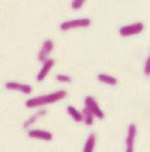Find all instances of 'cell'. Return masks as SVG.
Wrapping results in <instances>:
<instances>
[{
	"label": "cell",
	"mask_w": 150,
	"mask_h": 152,
	"mask_svg": "<svg viewBox=\"0 0 150 152\" xmlns=\"http://www.w3.org/2000/svg\"><path fill=\"white\" fill-rule=\"evenodd\" d=\"M67 96V92L66 90H57L55 93H51V94H45V96H39V97H33L30 99L26 101V107L27 108H34V107H43V106H47V104H52L57 101H61L64 99L65 97Z\"/></svg>",
	"instance_id": "1"
},
{
	"label": "cell",
	"mask_w": 150,
	"mask_h": 152,
	"mask_svg": "<svg viewBox=\"0 0 150 152\" xmlns=\"http://www.w3.org/2000/svg\"><path fill=\"white\" fill-rule=\"evenodd\" d=\"M84 108H87L92 115L100 120H102L103 117H105V113H103V111L100 108L97 101H96L92 96H88V97L84 98Z\"/></svg>",
	"instance_id": "2"
},
{
	"label": "cell",
	"mask_w": 150,
	"mask_h": 152,
	"mask_svg": "<svg viewBox=\"0 0 150 152\" xmlns=\"http://www.w3.org/2000/svg\"><path fill=\"white\" fill-rule=\"evenodd\" d=\"M91 26V20L89 18H78V20H71L61 23L60 28L62 31H69L72 28H79V27H88Z\"/></svg>",
	"instance_id": "3"
},
{
	"label": "cell",
	"mask_w": 150,
	"mask_h": 152,
	"mask_svg": "<svg viewBox=\"0 0 150 152\" xmlns=\"http://www.w3.org/2000/svg\"><path fill=\"white\" fill-rule=\"evenodd\" d=\"M144 31V23L142 22H136L132 25H126L122 26L119 28V34L122 36H133V35H138Z\"/></svg>",
	"instance_id": "4"
},
{
	"label": "cell",
	"mask_w": 150,
	"mask_h": 152,
	"mask_svg": "<svg viewBox=\"0 0 150 152\" xmlns=\"http://www.w3.org/2000/svg\"><path fill=\"white\" fill-rule=\"evenodd\" d=\"M137 134V128L134 124H129L127 128V138H126V152H134V139Z\"/></svg>",
	"instance_id": "5"
},
{
	"label": "cell",
	"mask_w": 150,
	"mask_h": 152,
	"mask_svg": "<svg viewBox=\"0 0 150 152\" xmlns=\"http://www.w3.org/2000/svg\"><path fill=\"white\" fill-rule=\"evenodd\" d=\"M53 47H55V44H53V41L51 39L45 40L43 43V45H41V48L39 50V54H38V59H39L41 63H44L45 61L48 59V56L51 54V52L53 50Z\"/></svg>",
	"instance_id": "6"
},
{
	"label": "cell",
	"mask_w": 150,
	"mask_h": 152,
	"mask_svg": "<svg viewBox=\"0 0 150 152\" xmlns=\"http://www.w3.org/2000/svg\"><path fill=\"white\" fill-rule=\"evenodd\" d=\"M27 135L30 138H34V139H40V140H49L53 139V134L51 132H47V130H41V129H33V130H29Z\"/></svg>",
	"instance_id": "7"
},
{
	"label": "cell",
	"mask_w": 150,
	"mask_h": 152,
	"mask_svg": "<svg viewBox=\"0 0 150 152\" xmlns=\"http://www.w3.org/2000/svg\"><path fill=\"white\" fill-rule=\"evenodd\" d=\"M5 89L17 90V92H21L24 94H30L33 92V88L29 84H21V83H17V81H8L5 84Z\"/></svg>",
	"instance_id": "8"
},
{
	"label": "cell",
	"mask_w": 150,
	"mask_h": 152,
	"mask_svg": "<svg viewBox=\"0 0 150 152\" xmlns=\"http://www.w3.org/2000/svg\"><path fill=\"white\" fill-rule=\"evenodd\" d=\"M53 66H55V59L48 58V59L43 63V67L40 68L39 74H38V76H36V80H38V81H43L44 79L47 77V75L49 74V71L52 70Z\"/></svg>",
	"instance_id": "9"
},
{
	"label": "cell",
	"mask_w": 150,
	"mask_h": 152,
	"mask_svg": "<svg viewBox=\"0 0 150 152\" xmlns=\"http://www.w3.org/2000/svg\"><path fill=\"white\" fill-rule=\"evenodd\" d=\"M44 115H45V110H39L35 115H33L31 117H29V119L25 121L24 123V129H29L34 123H35V121H38V119H39L40 116H44Z\"/></svg>",
	"instance_id": "10"
},
{
	"label": "cell",
	"mask_w": 150,
	"mask_h": 152,
	"mask_svg": "<svg viewBox=\"0 0 150 152\" xmlns=\"http://www.w3.org/2000/svg\"><path fill=\"white\" fill-rule=\"evenodd\" d=\"M95 146H96V135L95 134H89L84 144L83 152H93L95 151Z\"/></svg>",
	"instance_id": "11"
},
{
	"label": "cell",
	"mask_w": 150,
	"mask_h": 152,
	"mask_svg": "<svg viewBox=\"0 0 150 152\" xmlns=\"http://www.w3.org/2000/svg\"><path fill=\"white\" fill-rule=\"evenodd\" d=\"M97 79H98V81L103 83V84H107V85H117L118 84V80L114 76H110L106 74H98Z\"/></svg>",
	"instance_id": "12"
},
{
	"label": "cell",
	"mask_w": 150,
	"mask_h": 152,
	"mask_svg": "<svg viewBox=\"0 0 150 152\" xmlns=\"http://www.w3.org/2000/svg\"><path fill=\"white\" fill-rule=\"evenodd\" d=\"M80 113H82V121L87 125V126H91V125H93L95 116L92 115V113H91L89 111H88L87 108H83V111L80 112Z\"/></svg>",
	"instance_id": "13"
},
{
	"label": "cell",
	"mask_w": 150,
	"mask_h": 152,
	"mask_svg": "<svg viewBox=\"0 0 150 152\" xmlns=\"http://www.w3.org/2000/svg\"><path fill=\"white\" fill-rule=\"evenodd\" d=\"M67 113L72 117L74 121H76V123H82V113H80L74 106H67Z\"/></svg>",
	"instance_id": "14"
},
{
	"label": "cell",
	"mask_w": 150,
	"mask_h": 152,
	"mask_svg": "<svg viewBox=\"0 0 150 152\" xmlns=\"http://www.w3.org/2000/svg\"><path fill=\"white\" fill-rule=\"evenodd\" d=\"M86 4V1H84V0H74V1L71 3V8L72 9H80L82 8V7Z\"/></svg>",
	"instance_id": "15"
},
{
	"label": "cell",
	"mask_w": 150,
	"mask_h": 152,
	"mask_svg": "<svg viewBox=\"0 0 150 152\" xmlns=\"http://www.w3.org/2000/svg\"><path fill=\"white\" fill-rule=\"evenodd\" d=\"M56 79H57V81H60V83H71V77L67 75H57Z\"/></svg>",
	"instance_id": "16"
},
{
	"label": "cell",
	"mask_w": 150,
	"mask_h": 152,
	"mask_svg": "<svg viewBox=\"0 0 150 152\" xmlns=\"http://www.w3.org/2000/svg\"><path fill=\"white\" fill-rule=\"evenodd\" d=\"M144 74L148 76H150V57L146 58V62H145V66H144Z\"/></svg>",
	"instance_id": "17"
}]
</instances>
